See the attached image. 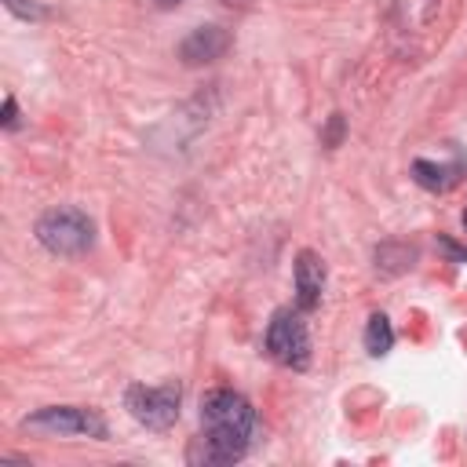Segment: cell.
Returning a JSON list of instances; mask_svg holds the SVG:
<instances>
[{"mask_svg":"<svg viewBox=\"0 0 467 467\" xmlns=\"http://www.w3.org/2000/svg\"><path fill=\"white\" fill-rule=\"evenodd\" d=\"M255 431H259V416L252 401L234 387H212L201 398V438H193L186 460L201 467L237 463L244 460Z\"/></svg>","mask_w":467,"mask_h":467,"instance_id":"cell-1","label":"cell"},{"mask_svg":"<svg viewBox=\"0 0 467 467\" xmlns=\"http://www.w3.org/2000/svg\"><path fill=\"white\" fill-rule=\"evenodd\" d=\"M36 241L51 252V255H84L91 244H95V219L84 212V208H73V204H58V208H47L36 226H33Z\"/></svg>","mask_w":467,"mask_h":467,"instance_id":"cell-2","label":"cell"},{"mask_svg":"<svg viewBox=\"0 0 467 467\" xmlns=\"http://www.w3.org/2000/svg\"><path fill=\"white\" fill-rule=\"evenodd\" d=\"M263 347L266 354L285 365V368H306L310 365V332H306V321H303V310L296 306H281L274 310L270 325H266V336H263Z\"/></svg>","mask_w":467,"mask_h":467,"instance_id":"cell-3","label":"cell"},{"mask_svg":"<svg viewBox=\"0 0 467 467\" xmlns=\"http://www.w3.org/2000/svg\"><path fill=\"white\" fill-rule=\"evenodd\" d=\"M179 401H182V387L179 383H161V387L131 383L124 390L128 416L135 423H142L146 431H168L179 420Z\"/></svg>","mask_w":467,"mask_h":467,"instance_id":"cell-4","label":"cell"},{"mask_svg":"<svg viewBox=\"0 0 467 467\" xmlns=\"http://www.w3.org/2000/svg\"><path fill=\"white\" fill-rule=\"evenodd\" d=\"M22 427L33 431H47V434H73V438H106L109 427L95 409H80V405H47L33 416L22 420Z\"/></svg>","mask_w":467,"mask_h":467,"instance_id":"cell-5","label":"cell"},{"mask_svg":"<svg viewBox=\"0 0 467 467\" xmlns=\"http://www.w3.org/2000/svg\"><path fill=\"white\" fill-rule=\"evenodd\" d=\"M292 285H296V306L303 314H310V310L321 306V296H325V263H321V255L314 248L296 252Z\"/></svg>","mask_w":467,"mask_h":467,"instance_id":"cell-6","label":"cell"},{"mask_svg":"<svg viewBox=\"0 0 467 467\" xmlns=\"http://www.w3.org/2000/svg\"><path fill=\"white\" fill-rule=\"evenodd\" d=\"M226 47H230V33L223 26H197L182 36L179 58H182V66H208V62L223 58Z\"/></svg>","mask_w":467,"mask_h":467,"instance_id":"cell-7","label":"cell"},{"mask_svg":"<svg viewBox=\"0 0 467 467\" xmlns=\"http://www.w3.org/2000/svg\"><path fill=\"white\" fill-rule=\"evenodd\" d=\"M412 182L423 186V190H431V193H441V190H449V186L456 182V168L416 157V161H412Z\"/></svg>","mask_w":467,"mask_h":467,"instance_id":"cell-8","label":"cell"},{"mask_svg":"<svg viewBox=\"0 0 467 467\" xmlns=\"http://www.w3.org/2000/svg\"><path fill=\"white\" fill-rule=\"evenodd\" d=\"M361 343H365V350H368L372 358L390 354V347H394V328H390V317H387V314H379V310H376V314H368Z\"/></svg>","mask_w":467,"mask_h":467,"instance_id":"cell-9","label":"cell"},{"mask_svg":"<svg viewBox=\"0 0 467 467\" xmlns=\"http://www.w3.org/2000/svg\"><path fill=\"white\" fill-rule=\"evenodd\" d=\"M412 259H416V248H409V244L387 241L376 248V270H383V274H401L412 266Z\"/></svg>","mask_w":467,"mask_h":467,"instance_id":"cell-10","label":"cell"},{"mask_svg":"<svg viewBox=\"0 0 467 467\" xmlns=\"http://www.w3.org/2000/svg\"><path fill=\"white\" fill-rule=\"evenodd\" d=\"M343 135H347V120H343V113H332L328 124H325V131H321L325 150H336V146L343 142Z\"/></svg>","mask_w":467,"mask_h":467,"instance_id":"cell-11","label":"cell"},{"mask_svg":"<svg viewBox=\"0 0 467 467\" xmlns=\"http://www.w3.org/2000/svg\"><path fill=\"white\" fill-rule=\"evenodd\" d=\"M4 7H7L11 15H18V18H26V22H36V18H44V15H47L36 0H4Z\"/></svg>","mask_w":467,"mask_h":467,"instance_id":"cell-12","label":"cell"},{"mask_svg":"<svg viewBox=\"0 0 467 467\" xmlns=\"http://www.w3.org/2000/svg\"><path fill=\"white\" fill-rule=\"evenodd\" d=\"M0 124L11 131V128H18V102H15V95H7L4 99V113H0Z\"/></svg>","mask_w":467,"mask_h":467,"instance_id":"cell-13","label":"cell"},{"mask_svg":"<svg viewBox=\"0 0 467 467\" xmlns=\"http://www.w3.org/2000/svg\"><path fill=\"white\" fill-rule=\"evenodd\" d=\"M438 248L452 259V263H467V248H460L456 241H449V237H438Z\"/></svg>","mask_w":467,"mask_h":467,"instance_id":"cell-14","label":"cell"},{"mask_svg":"<svg viewBox=\"0 0 467 467\" xmlns=\"http://www.w3.org/2000/svg\"><path fill=\"white\" fill-rule=\"evenodd\" d=\"M182 0H153V7H161V11H171V7H179Z\"/></svg>","mask_w":467,"mask_h":467,"instance_id":"cell-15","label":"cell"},{"mask_svg":"<svg viewBox=\"0 0 467 467\" xmlns=\"http://www.w3.org/2000/svg\"><path fill=\"white\" fill-rule=\"evenodd\" d=\"M463 226H467V212H463Z\"/></svg>","mask_w":467,"mask_h":467,"instance_id":"cell-16","label":"cell"}]
</instances>
